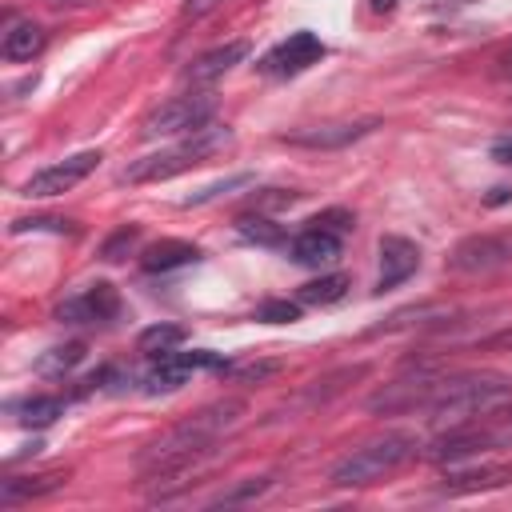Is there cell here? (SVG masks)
Here are the masks:
<instances>
[{
  "instance_id": "cell-1",
  "label": "cell",
  "mask_w": 512,
  "mask_h": 512,
  "mask_svg": "<svg viewBox=\"0 0 512 512\" xmlns=\"http://www.w3.org/2000/svg\"><path fill=\"white\" fill-rule=\"evenodd\" d=\"M244 416V400H220V404H208L200 408L196 416L180 420L176 428H168L160 440H152L144 452H140V472L152 476V480H164V476H184L188 468H196L212 444L236 428Z\"/></svg>"
},
{
  "instance_id": "cell-2",
  "label": "cell",
  "mask_w": 512,
  "mask_h": 512,
  "mask_svg": "<svg viewBox=\"0 0 512 512\" xmlns=\"http://www.w3.org/2000/svg\"><path fill=\"white\" fill-rule=\"evenodd\" d=\"M512 400V376L480 368V372H460V376H440L432 400H428V416L436 424H472L480 416L500 412Z\"/></svg>"
},
{
  "instance_id": "cell-3",
  "label": "cell",
  "mask_w": 512,
  "mask_h": 512,
  "mask_svg": "<svg viewBox=\"0 0 512 512\" xmlns=\"http://www.w3.org/2000/svg\"><path fill=\"white\" fill-rule=\"evenodd\" d=\"M228 140H232L228 128L204 124V128L188 132V140H180V144H172V148H164V152H148V156L132 160V164L120 172V180H124V184H156V180L180 176V172L204 164V160H208L216 148H224Z\"/></svg>"
},
{
  "instance_id": "cell-4",
  "label": "cell",
  "mask_w": 512,
  "mask_h": 512,
  "mask_svg": "<svg viewBox=\"0 0 512 512\" xmlns=\"http://www.w3.org/2000/svg\"><path fill=\"white\" fill-rule=\"evenodd\" d=\"M416 436H408V432H388V436H380V440H372V444H364V448H356V452H348L336 468H332V484L336 488H364V484H376V480H384L388 472H396L400 464H408L412 456H416Z\"/></svg>"
},
{
  "instance_id": "cell-5",
  "label": "cell",
  "mask_w": 512,
  "mask_h": 512,
  "mask_svg": "<svg viewBox=\"0 0 512 512\" xmlns=\"http://www.w3.org/2000/svg\"><path fill=\"white\" fill-rule=\"evenodd\" d=\"M508 264H512V228L464 236L448 252V272H456V276H484V272H496Z\"/></svg>"
},
{
  "instance_id": "cell-6",
  "label": "cell",
  "mask_w": 512,
  "mask_h": 512,
  "mask_svg": "<svg viewBox=\"0 0 512 512\" xmlns=\"http://www.w3.org/2000/svg\"><path fill=\"white\" fill-rule=\"evenodd\" d=\"M212 120V100L208 96H172L164 100L160 108H152L140 124V132L152 140V136H184V132H196Z\"/></svg>"
},
{
  "instance_id": "cell-7",
  "label": "cell",
  "mask_w": 512,
  "mask_h": 512,
  "mask_svg": "<svg viewBox=\"0 0 512 512\" xmlns=\"http://www.w3.org/2000/svg\"><path fill=\"white\" fill-rule=\"evenodd\" d=\"M100 160H104L100 152H76V156L60 160V164H48V168L32 172V176L20 184V196H32V200H44V196H60V192L76 188L84 176H92Z\"/></svg>"
},
{
  "instance_id": "cell-8",
  "label": "cell",
  "mask_w": 512,
  "mask_h": 512,
  "mask_svg": "<svg viewBox=\"0 0 512 512\" xmlns=\"http://www.w3.org/2000/svg\"><path fill=\"white\" fill-rule=\"evenodd\" d=\"M436 384H440V376H432V372L400 376V380H392V384H380L364 404H368V412H376V416L416 412V408H428V400H432Z\"/></svg>"
},
{
  "instance_id": "cell-9",
  "label": "cell",
  "mask_w": 512,
  "mask_h": 512,
  "mask_svg": "<svg viewBox=\"0 0 512 512\" xmlns=\"http://www.w3.org/2000/svg\"><path fill=\"white\" fill-rule=\"evenodd\" d=\"M320 56H324V40L316 32H292L288 40H280L276 48L264 52L260 72H268V76H296V72L312 68Z\"/></svg>"
},
{
  "instance_id": "cell-10",
  "label": "cell",
  "mask_w": 512,
  "mask_h": 512,
  "mask_svg": "<svg viewBox=\"0 0 512 512\" xmlns=\"http://www.w3.org/2000/svg\"><path fill=\"white\" fill-rule=\"evenodd\" d=\"M116 312H120L116 288H112L108 280H96V284H88L80 296L64 300V304L56 308V320H60V324H88V320H112Z\"/></svg>"
},
{
  "instance_id": "cell-11",
  "label": "cell",
  "mask_w": 512,
  "mask_h": 512,
  "mask_svg": "<svg viewBox=\"0 0 512 512\" xmlns=\"http://www.w3.org/2000/svg\"><path fill=\"white\" fill-rule=\"evenodd\" d=\"M372 128H380V120H376V116H364V120H340V124L296 128V132H284L280 140H284V144H300V148H344V144L368 136Z\"/></svg>"
},
{
  "instance_id": "cell-12",
  "label": "cell",
  "mask_w": 512,
  "mask_h": 512,
  "mask_svg": "<svg viewBox=\"0 0 512 512\" xmlns=\"http://www.w3.org/2000/svg\"><path fill=\"white\" fill-rule=\"evenodd\" d=\"M420 268V248L408 236H380V276L376 292H392Z\"/></svg>"
},
{
  "instance_id": "cell-13",
  "label": "cell",
  "mask_w": 512,
  "mask_h": 512,
  "mask_svg": "<svg viewBox=\"0 0 512 512\" xmlns=\"http://www.w3.org/2000/svg\"><path fill=\"white\" fill-rule=\"evenodd\" d=\"M252 52V44L248 40H228V44H220V48H212V52H204V56H196L192 64H188V72H184V80L188 84H212V80H220V76H228L244 56Z\"/></svg>"
},
{
  "instance_id": "cell-14",
  "label": "cell",
  "mask_w": 512,
  "mask_h": 512,
  "mask_svg": "<svg viewBox=\"0 0 512 512\" xmlns=\"http://www.w3.org/2000/svg\"><path fill=\"white\" fill-rule=\"evenodd\" d=\"M288 252H292V260L304 264V268H324V264H332V260L340 256V236L320 232V228H304V232H296V236L288 240Z\"/></svg>"
},
{
  "instance_id": "cell-15",
  "label": "cell",
  "mask_w": 512,
  "mask_h": 512,
  "mask_svg": "<svg viewBox=\"0 0 512 512\" xmlns=\"http://www.w3.org/2000/svg\"><path fill=\"white\" fill-rule=\"evenodd\" d=\"M196 260H200V248L188 244V240H156L140 252L144 272H172V268H184V264H196Z\"/></svg>"
},
{
  "instance_id": "cell-16",
  "label": "cell",
  "mask_w": 512,
  "mask_h": 512,
  "mask_svg": "<svg viewBox=\"0 0 512 512\" xmlns=\"http://www.w3.org/2000/svg\"><path fill=\"white\" fill-rule=\"evenodd\" d=\"M60 484H68V476H64V472H44V476H8V480H0V504H4V508H12V504H20V500L48 496V492H56Z\"/></svg>"
},
{
  "instance_id": "cell-17",
  "label": "cell",
  "mask_w": 512,
  "mask_h": 512,
  "mask_svg": "<svg viewBox=\"0 0 512 512\" xmlns=\"http://www.w3.org/2000/svg\"><path fill=\"white\" fill-rule=\"evenodd\" d=\"M44 28L40 24H32V20H16V24H8V32H4V40H0V52H4V60H32L40 48H44Z\"/></svg>"
},
{
  "instance_id": "cell-18",
  "label": "cell",
  "mask_w": 512,
  "mask_h": 512,
  "mask_svg": "<svg viewBox=\"0 0 512 512\" xmlns=\"http://www.w3.org/2000/svg\"><path fill=\"white\" fill-rule=\"evenodd\" d=\"M512 480V468H472V472H448L440 480V492H484V488H500Z\"/></svg>"
},
{
  "instance_id": "cell-19",
  "label": "cell",
  "mask_w": 512,
  "mask_h": 512,
  "mask_svg": "<svg viewBox=\"0 0 512 512\" xmlns=\"http://www.w3.org/2000/svg\"><path fill=\"white\" fill-rule=\"evenodd\" d=\"M236 232H240L244 240H252V244H264V248H280V244H288L284 228L272 224L264 212H244V216L236 220Z\"/></svg>"
},
{
  "instance_id": "cell-20",
  "label": "cell",
  "mask_w": 512,
  "mask_h": 512,
  "mask_svg": "<svg viewBox=\"0 0 512 512\" xmlns=\"http://www.w3.org/2000/svg\"><path fill=\"white\" fill-rule=\"evenodd\" d=\"M12 412H16L20 424L44 428V424H52L56 416H64V400H60V396H28V400L12 404Z\"/></svg>"
},
{
  "instance_id": "cell-21",
  "label": "cell",
  "mask_w": 512,
  "mask_h": 512,
  "mask_svg": "<svg viewBox=\"0 0 512 512\" xmlns=\"http://www.w3.org/2000/svg\"><path fill=\"white\" fill-rule=\"evenodd\" d=\"M344 292H348V276L332 272V276H316V280L300 284L296 300L300 304H336V300H344Z\"/></svg>"
},
{
  "instance_id": "cell-22",
  "label": "cell",
  "mask_w": 512,
  "mask_h": 512,
  "mask_svg": "<svg viewBox=\"0 0 512 512\" xmlns=\"http://www.w3.org/2000/svg\"><path fill=\"white\" fill-rule=\"evenodd\" d=\"M176 344H184V328L180 324H152L140 332L136 348L144 356H164V352H176Z\"/></svg>"
},
{
  "instance_id": "cell-23",
  "label": "cell",
  "mask_w": 512,
  "mask_h": 512,
  "mask_svg": "<svg viewBox=\"0 0 512 512\" xmlns=\"http://www.w3.org/2000/svg\"><path fill=\"white\" fill-rule=\"evenodd\" d=\"M84 360V344H60V348H48L40 360H36V372L44 376H64L68 368H76Z\"/></svg>"
},
{
  "instance_id": "cell-24",
  "label": "cell",
  "mask_w": 512,
  "mask_h": 512,
  "mask_svg": "<svg viewBox=\"0 0 512 512\" xmlns=\"http://www.w3.org/2000/svg\"><path fill=\"white\" fill-rule=\"evenodd\" d=\"M136 240H140V224H124V228H116V232L104 240L100 256H104L108 264H116V260H124V256L136 248Z\"/></svg>"
},
{
  "instance_id": "cell-25",
  "label": "cell",
  "mask_w": 512,
  "mask_h": 512,
  "mask_svg": "<svg viewBox=\"0 0 512 512\" xmlns=\"http://www.w3.org/2000/svg\"><path fill=\"white\" fill-rule=\"evenodd\" d=\"M296 200H300V192H292V188H260V192L252 196V204H248V208H252V212H264V216H268V212L292 208Z\"/></svg>"
},
{
  "instance_id": "cell-26",
  "label": "cell",
  "mask_w": 512,
  "mask_h": 512,
  "mask_svg": "<svg viewBox=\"0 0 512 512\" xmlns=\"http://www.w3.org/2000/svg\"><path fill=\"white\" fill-rule=\"evenodd\" d=\"M248 184H252V176H248V172H240V176H228V180H216V184H208V188L192 192V196L184 200V208L208 204V200H216V196H224V192H236V188H248Z\"/></svg>"
},
{
  "instance_id": "cell-27",
  "label": "cell",
  "mask_w": 512,
  "mask_h": 512,
  "mask_svg": "<svg viewBox=\"0 0 512 512\" xmlns=\"http://www.w3.org/2000/svg\"><path fill=\"white\" fill-rule=\"evenodd\" d=\"M352 224H356V216H352L348 208H324V212H316V216L308 220V228H320V232H332V236L352 232Z\"/></svg>"
},
{
  "instance_id": "cell-28",
  "label": "cell",
  "mask_w": 512,
  "mask_h": 512,
  "mask_svg": "<svg viewBox=\"0 0 512 512\" xmlns=\"http://www.w3.org/2000/svg\"><path fill=\"white\" fill-rule=\"evenodd\" d=\"M256 320H264V324H292V320H300V300H264L256 308Z\"/></svg>"
},
{
  "instance_id": "cell-29",
  "label": "cell",
  "mask_w": 512,
  "mask_h": 512,
  "mask_svg": "<svg viewBox=\"0 0 512 512\" xmlns=\"http://www.w3.org/2000/svg\"><path fill=\"white\" fill-rule=\"evenodd\" d=\"M276 368H280V360H260V364H236V368H224V372H232L236 380H264Z\"/></svg>"
},
{
  "instance_id": "cell-30",
  "label": "cell",
  "mask_w": 512,
  "mask_h": 512,
  "mask_svg": "<svg viewBox=\"0 0 512 512\" xmlns=\"http://www.w3.org/2000/svg\"><path fill=\"white\" fill-rule=\"evenodd\" d=\"M268 488H272V480H248L244 488L224 492V496H216L212 504H240V500H252V496H260V492H268Z\"/></svg>"
},
{
  "instance_id": "cell-31",
  "label": "cell",
  "mask_w": 512,
  "mask_h": 512,
  "mask_svg": "<svg viewBox=\"0 0 512 512\" xmlns=\"http://www.w3.org/2000/svg\"><path fill=\"white\" fill-rule=\"evenodd\" d=\"M28 228H52V232H72L68 220H52V216H36V220H12V232H28Z\"/></svg>"
},
{
  "instance_id": "cell-32",
  "label": "cell",
  "mask_w": 512,
  "mask_h": 512,
  "mask_svg": "<svg viewBox=\"0 0 512 512\" xmlns=\"http://www.w3.org/2000/svg\"><path fill=\"white\" fill-rule=\"evenodd\" d=\"M220 4H224V0H184V4H180V16H184V20H200V16H208L212 8H220Z\"/></svg>"
},
{
  "instance_id": "cell-33",
  "label": "cell",
  "mask_w": 512,
  "mask_h": 512,
  "mask_svg": "<svg viewBox=\"0 0 512 512\" xmlns=\"http://www.w3.org/2000/svg\"><path fill=\"white\" fill-rule=\"evenodd\" d=\"M488 344H496V348H512V324H508V328H500V332H492V336H488Z\"/></svg>"
},
{
  "instance_id": "cell-34",
  "label": "cell",
  "mask_w": 512,
  "mask_h": 512,
  "mask_svg": "<svg viewBox=\"0 0 512 512\" xmlns=\"http://www.w3.org/2000/svg\"><path fill=\"white\" fill-rule=\"evenodd\" d=\"M44 4H48V8H56V12H60V8H84V4H88V0H44Z\"/></svg>"
},
{
  "instance_id": "cell-35",
  "label": "cell",
  "mask_w": 512,
  "mask_h": 512,
  "mask_svg": "<svg viewBox=\"0 0 512 512\" xmlns=\"http://www.w3.org/2000/svg\"><path fill=\"white\" fill-rule=\"evenodd\" d=\"M492 156H496L500 164H512V148H508V144H496V152H492Z\"/></svg>"
},
{
  "instance_id": "cell-36",
  "label": "cell",
  "mask_w": 512,
  "mask_h": 512,
  "mask_svg": "<svg viewBox=\"0 0 512 512\" xmlns=\"http://www.w3.org/2000/svg\"><path fill=\"white\" fill-rule=\"evenodd\" d=\"M368 8H372V12H392L396 0H368Z\"/></svg>"
},
{
  "instance_id": "cell-37",
  "label": "cell",
  "mask_w": 512,
  "mask_h": 512,
  "mask_svg": "<svg viewBox=\"0 0 512 512\" xmlns=\"http://www.w3.org/2000/svg\"><path fill=\"white\" fill-rule=\"evenodd\" d=\"M508 200V188H492V196H488V204H504Z\"/></svg>"
}]
</instances>
